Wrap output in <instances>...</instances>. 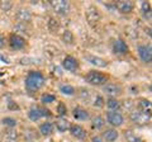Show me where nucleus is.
<instances>
[{"mask_svg": "<svg viewBox=\"0 0 152 142\" xmlns=\"http://www.w3.org/2000/svg\"><path fill=\"white\" fill-rule=\"evenodd\" d=\"M5 138H9V140H18V133L14 131H8L5 132Z\"/></svg>", "mask_w": 152, "mask_h": 142, "instance_id": "72a5a7b5", "label": "nucleus"}, {"mask_svg": "<svg viewBox=\"0 0 152 142\" xmlns=\"http://www.w3.org/2000/svg\"><path fill=\"white\" fill-rule=\"evenodd\" d=\"M4 142H19L18 140H9V138H5L4 140Z\"/></svg>", "mask_w": 152, "mask_h": 142, "instance_id": "4c0bfd02", "label": "nucleus"}, {"mask_svg": "<svg viewBox=\"0 0 152 142\" xmlns=\"http://www.w3.org/2000/svg\"><path fill=\"white\" fill-rule=\"evenodd\" d=\"M48 29L52 32V33H55V32H57L58 31V28H60V22L57 20V19H55V18H50L48 19Z\"/></svg>", "mask_w": 152, "mask_h": 142, "instance_id": "bb28decb", "label": "nucleus"}, {"mask_svg": "<svg viewBox=\"0 0 152 142\" xmlns=\"http://www.w3.org/2000/svg\"><path fill=\"white\" fill-rule=\"evenodd\" d=\"M62 67L70 72H75L79 69V61L72 56H66L62 61Z\"/></svg>", "mask_w": 152, "mask_h": 142, "instance_id": "9b49d317", "label": "nucleus"}, {"mask_svg": "<svg viewBox=\"0 0 152 142\" xmlns=\"http://www.w3.org/2000/svg\"><path fill=\"white\" fill-rule=\"evenodd\" d=\"M85 80L90 84L94 85V86H102V85H105L108 81V76L103 72H99L96 70H91L89 71L88 75L85 76Z\"/></svg>", "mask_w": 152, "mask_h": 142, "instance_id": "f03ea898", "label": "nucleus"}, {"mask_svg": "<svg viewBox=\"0 0 152 142\" xmlns=\"http://www.w3.org/2000/svg\"><path fill=\"white\" fill-rule=\"evenodd\" d=\"M60 93H62L64 95H74V94L76 93L75 90V88L72 86V85H69V84H64V85H61L60 86Z\"/></svg>", "mask_w": 152, "mask_h": 142, "instance_id": "b1692460", "label": "nucleus"}, {"mask_svg": "<svg viewBox=\"0 0 152 142\" xmlns=\"http://www.w3.org/2000/svg\"><path fill=\"white\" fill-rule=\"evenodd\" d=\"M85 60H88V62H90L94 66H96V67H107L108 66V62L105 60L102 59V57H98V56H94V55L85 56Z\"/></svg>", "mask_w": 152, "mask_h": 142, "instance_id": "f3484780", "label": "nucleus"}, {"mask_svg": "<svg viewBox=\"0 0 152 142\" xmlns=\"http://www.w3.org/2000/svg\"><path fill=\"white\" fill-rule=\"evenodd\" d=\"M107 121L109 124L113 127H121L123 123H124V117H123L122 113H119V112L109 111V112H107Z\"/></svg>", "mask_w": 152, "mask_h": 142, "instance_id": "6e6552de", "label": "nucleus"}, {"mask_svg": "<svg viewBox=\"0 0 152 142\" xmlns=\"http://www.w3.org/2000/svg\"><path fill=\"white\" fill-rule=\"evenodd\" d=\"M9 108H12V109H18V105H13L12 102L9 103Z\"/></svg>", "mask_w": 152, "mask_h": 142, "instance_id": "e433bc0d", "label": "nucleus"}, {"mask_svg": "<svg viewBox=\"0 0 152 142\" xmlns=\"http://www.w3.org/2000/svg\"><path fill=\"white\" fill-rule=\"evenodd\" d=\"M72 116L76 121H88L90 118V114L86 109H84L81 107H76L72 109Z\"/></svg>", "mask_w": 152, "mask_h": 142, "instance_id": "dca6fc26", "label": "nucleus"}, {"mask_svg": "<svg viewBox=\"0 0 152 142\" xmlns=\"http://www.w3.org/2000/svg\"><path fill=\"white\" fill-rule=\"evenodd\" d=\"M114 7H115V10H118L122 14H129V13L133 12V8H134L132 1H127V0L117 1L115 4H114Z\"/></svg>", "mask_w": 152, "mask_h": 142, "instance_id": "f8f14e48", "label": "nucleus"}, {"mask_svg": "<svg viewBox=\"0 0 152 142\" xmlns=\"http://www.w3.org/2000/svg\"><path fill=\"white\" fill-rule=\"evenodd\" d=\"M129 51V47L123 40H117L113 43V52L115 55H127Z\"/></svg>", "mask_w": 152, "mask_h": 142, "instance_id": "ddd939ff", "label": "nucleus"}, {"mask_svg": "<svg viewBox=\"0 0 152 142\" xmlns=\"http://www.w3.org/2000/svg\"><path fill=\"white\" fill-rule=\"evenodd\" d=\"M104 126H105V121H104L103 117L96 116L91 119V127L94 130H102Z\"/></svg>", "mask_w": 152, "mask_h": 142, "instance_id": "4be33fe9", "label": "nucleus"}, {"mask_svg": "<svg viewBox=\"0 0 152 142\" xmlns=\"http://www.w3.org/2000/svg\"><path fill=\"white\" fill-rule=\"evenodd\" d=\"M51 112L48 109H46L43 107H38V105H34L32 107L29 111H28V118L32 121V122H37L39 121L41 118L43 117H51Z\"/></svg>", "mask_w": 152, "mask_h": 142, "instance_id": "20e7f679", "label": "nucleus"}, {"mask_svg": "<svg viewBox=\"0 0 152 142\" xmlns=\"http://www.w3.org/2000/svg\"><path fill=\"white\" fill-rule=\"evenodd\" d=\"M118 136H119V135H118L117 130H114V128H109L107 131H104V133H103L104 140H105L107 142H114V141H117Z\"/></svg>", "mask_w": 152, "mask_h": 142, "instance_id": "aec40b11", "label": "nucleus"}, {"mask_svg": "<svg viewBox=\"0 0 152 142\" xmlns=\"http://www.w3.org/2000/svg\"><path fill=\"white\" fill-rule=\"evenodd\" d=\"M13 8V3L12 1H0V9L3 12H9Z\"/></svg>", "mask_w": 152, "mask_h": 142, "instance_id": "2f4dec72", "label": "nucleus"}, {"mask_svg": "<svg viewBox=\"0 0 152 142\" xmlns=\"http://www.w3.org/2000/svg\"><path fill=\"white\" fill-rule=\"evenodd\" d=\"M85 17H86V20L89 24L91 27H95L99 23V20H100V12L98 10L96 7L90 5L86 9V12H85Z\"/></svg>", "mask_w": 152, "mask_h": 142, "instance_id": "423d86ee", "label": "nucleus"}, {"mask_svg": "<svg viewBox=\"0 0 152 142\" xmlns=\"http://www.w3.org/2000/svg\"><path fill=\"white\" fill-rule=\"evenodd\" d=\"M103 91L105 93L109 98L117 99L118 97H121L123 94V89L121 85H118V84H105V85H103Z\"/></svg>", "mask_w": 152, "mask_h": 142, "instance_id": "0eeeda50", "label": "nucleus"}, {"mask_svg": "<svg viewBox=\"0 0 152 142\" xmlns=\"http://www.w3.org/2000/svg\"><path fill=\"white\" fill-rule=\"evenodd\" d=\"M4 45H5V40H4V37L0 34V48H3Z\"/></svg>", "mask_w": 152, "mask_h": 142, "instance_id": "f704fd0d", "label": "nucleus"}, {"mask_svg": "<svg viewBox=\"0 0 152 142\" xmlns=\"http://www.w3.org/2000/svg\"><path fill=\"white\" fill-rule=\"evenodd\" d=\"M48 4L53 9V12L58 15H67L70 13L71 5L67 0H50Z\"/></svg>", "mask_w": 152, "mask_h": 142, "instance_id": "7ed1b4c3", "label": "nucleus"}, {"mask_svg": "<svg viewBox=\"0 0 152 142\" xmlns=\"http://www.w3.org/2000/svg\"><path fill=\"white\" fill-rule=\"evenodd\" d=\"M146 33H148V36H151V29H150V28H147V29H146Z\"/></svg>", "mask_w": 152, "mask_h": 142, "instance_id": "58836bf2", "label": "nucleus"}, {"mask_svg": "<svg viewBox=\"0 0 152 142\" xmlns=\"http://www.w3.org/2000/svg\"><path fill=\"white\" fill-rule=\"evenodd\" d=\"M131 121L137 126H146L151 122V113L134 111L131 113Z\"/></svg>", "mask_w": 152, "mask_h": 142, "instance_id": "39448f33", "label": "nucleus"}, {"mask_svg": "<svg viewBox=\"0 0 152 142\" xmlns=\"http://www.w3.org/2000/svg\"><path fill=\"white\" fill-rule=\"evenodd\" d=\"M137 52H138V56H140V59L142 60V62L151 64V61H152V48H151V45H141V46H138Z\"/></svg>", "mask_w": 152, "mask_h": 142, "instance_id": "1a4fd4ad", "label": "nucleus"}, {"mask_svg": "<svg viewBox=\"0 0 152 142\" xmlns=\"http://www.w3.org/2000/svg\"><path fill=\"white\" fill-rule=\"evenodd\" d=\"M138 111L145 113H151V102L147 99H141L138 102Z\"/></svg>", "mask_w": 152, "mask_h": 142, "instance_id": "5701e85b", "label": "nucleus"}, {"mask_svg": "<svg viewBox=\"0 0 152 142\" xmlns=\"http://www.w3.org/2000/svg\"><path fill=\"white\" fill-rule=\"evenodd\" d=\"M91 142H103V141L99 138V137H93V138H91Z\"/></svg>", "mask_w": 152, "mask_h": 142, "instance_id": "c9c22d12", "label": "nucleus"}, {"mask_svg": "<svg viewBox=\"0 0 152 142\" xmlns=\"http://www.w3.org/2000/svg\"><path fill=\"white\" fill-rule=\"evenodd\" d=\"M53 131H55V126L51 122H45L39 126V133L42 136H50L53 133Z\"/></svg>", "mask_w": 152, "mask_h": 142, "instance_id": "a211bd4d", "label": "nucleus"}, {"mask_svg": "<svg viewBox=\"0 0 152 142\" xmlns=\"http://www.w3.org/2000/svg\"><path fill=\"white\" fill-rule=\"evenodd\" d=\"M15 18L19 20V23H29L32 20V13L26 8H19L15 13Z\"/></svg>", "mask_w": 152, "mask_h": 142, "instance_id": "4468645a", "label": "nucleus"}, {"mask_svg": "<svg viewBox=\"0 0 152 142\" xmlns=\"http://www.w3.org/2000/svg\"><path fill=\"white\" fill-rule=\"evenodd\" d=\"M107 107L109 108V111H114V112H117V111L121 108V103L118 102L117 99H112V98H109L108 100H107Z\"/></svg>", "mask_w": 152, "mask_h": 142, "instance_id": "a878e982", "label": "nucleus"}, {"mask_svg": "<svg viewBox=\"0 0 152 142\" xmlns=\"http://www.w3.org/2000/svg\"><path fill=\"white\" fill-rule=\"evenodd\" d=\"M69 131H70V133L77 140H85L86 138V131L79 124H70Z\"/></svg>", "mask_w": 152, "mask_h": 142, "instance_id": "2eb2a0df", "label": "nucleus"}, {"mask_svg": "<svg viewBox=\"0 0 152 142\" xmlns=\"http://www.w3.org/2000/svg\"><path fill=\"white\" fill-rule=\"evenodd\" d=\"M46 83V79L43 76V74L39 71H29L26 78V89L28 93H36Z\"/></svg>", "mask_w": 152, "mask_h": 142, "instance_id": "f257e3e1", "label": "nucleus"}, {"mask_svg": "<svg viewBox=\"0 0 152 142\" xmlns=\"http://www.w3.org/2000/svg\"><path fill=\"white\" fill-rule=\"evenodd\" d=\"M9 46L13 50H17V51L23 50L26 47V40L22 36L17 34V33H13V34L9 36Z\"/></svg>", "mask_w": 152, "mask_h": 142, "instance_id": "9d476101", "label": "nucleus"}, {"mask_svg": "<svg viewBox=\"0 0 152 142\" xmlns=\"http://www.w3.org/2000/svg\"><path fill=\"white\" fill-rule=\"evenodd\" d=\"M104 104H105V102H104L103 97L98 95L96 98H95V100H94V103H93V105H94L95 108H103V107H104Z\"/></svg>", "mask_w": 152, "mask_h": 142, "instance_id": "473e14b6", "label": "nucleus"}, {"mask_svg": "<svg viewBox=\"0 0 152 142\" xmlns=\"http://www.w3.org/2000/svg\"><path fill=\"white\" fill-rule=\"evenodd\" d=\"M124 136L128 142H142V140L137 135H134L132 131H126L124 132Z\"/></svg>", "mask_w": 152, "mask_h": 142, "instance_id": "cd10ccee", "label": "nucleus"}, {"mask_svg": "<svg viewBox=\"0 0 152 142\" xmlns=\"http://www.w3.org/2000/svg\"><path fill=\"white\" fill-rule=\"evenodd\" d=\"M53 126L58 132H66L70 128V122L67 119H65V118H60V119H57L55 122Z\"/></svg>", "mask_w": 152, "mask_h": 142, "instance_id": "6ab92c4d", "label": "nucleus"}, {"mask_svg": "<svg viewBox=\"0 0 152 142\" xmlns=\"http://www.w3.org/2000/svg\"><path fill=\"white\" fill-rule=\"evenodd\" d=\"M56 100V97L53 95V94H43V95L41 97V103L43 104H50V103H53Z\"/></svg>", "mask_w": 152, "mask_h": 142, "instance_id": "c85d7f7f", "label": "nucleus"}, {"mask_svg": "<svg viewBox=\"0 0 152 142\" xmlns=\"http://www.w3.org/2000/svg\"><path fill=\"white\" fill-rule=\"evenodd\" d=\"M62 41H64L65 45H69V46L72 45L74 43V34H72V32L69 31V29H65L64 33H62Z\"/></svg>", "mask_w": 152, "mask_h": 142, "instance_id": "393cba45", "label": "nucleus"}, {"mask_svg": "<svg viewBox=\"0 0 152 142\" xmlns=\"http://www.w3.org/2000/svg\"><path fill=\"white\" fill-rule=\"evenodd\" d=\"M1 123L7 127H15L17 126V119H14V118H12V117H5V118L1 119Z\"/></svg>", "mask_w": 152, "mask_h": 142, "instance_id": "c756f323", "label": "nucleus"}, {"mask_svg": "<svg viewBox=\"0 0 152 142\" xmlns=\"http://www.w3.org/2000/svg\"><path fill=\"white\" fill-rule=\"evenodd\" d=\"M141 10H142V17L145 18L146 20H151V5L148 1H142L141 4Z\"/></svg>", "mask_w": 152, "mask_h": 142, "instance_id": "412c9836", "label": "nucleus"}, {"mask_svg": "<svg viewBox=\"0 0 152 142\" xmlns=\"http://www.w3.org/2000/svg\"><path fill=\"white\" fill-rule=\"evenodd\" d=\"M57 113H58L60 117H64L67 114V108H66V105L64 103H60L58 105H57Z\"/></svg>", "mask_w": 152, "mask_h": 142, "instance_id": "7c9ffc66", "label": "nucleus"}]
</instances>
